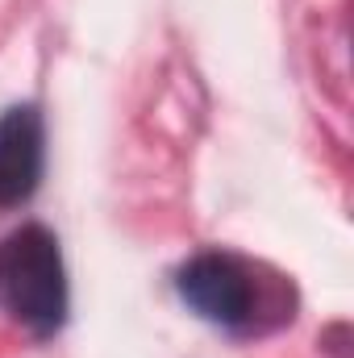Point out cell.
I'll list each match as a JSON object with an SVG mask.
<instances>
[{"instance_id": "1", "label": "cell", "mask_w": 354, "mask_h": 358, "mask_svg": "<svg viewBox=\"0 0 354 358\" xmlns=\"http://www.w3.org/2000/svg\"><path fill=\"white\" fill-rule=\"evenodd\" d=\"M0 292L8 313L34 334L50 338L67 321V275L59 242L46 225H21L0 246Z\"/></svg>"}, {"instance_id": "2", "label": "cell", "mask_w": 354, "mask_h": 358, "mask_svg": "<svg viewBox=\"0 0 354 358\" xmlns=\"http://www.w3.org/2000/svg\"><path fill=\"white\" fill-rule=\"evenodd\" d=\"M176 287L196 317L221 329H250L259 317L255 275L234 255H196L192 263H183Z\"/></svg>"}, {"instance_id": "3", "label": "cell", "mask_w": 354, "mask_h": 358, "mask_svg": "<svg viewBox=\"0 0 354 358\" xmlns=\"http://www.w3.org/2000/svg\"><path fill=\"white\" fill-rule=\"evenodd\" d=\"M46 163V129L34 104L0 113V208H17L38 192Z\"/></svg>"}]
</instances>
